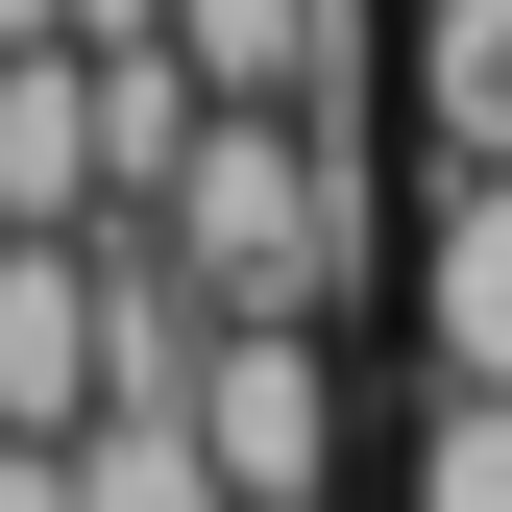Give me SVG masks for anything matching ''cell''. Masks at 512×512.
I'll return each mask as SVG.
<instances>
[{
    "mask_svg": "<svg viewBox=\"0 0 512 512\" xmlns=\"http://www.w3.org/2000/svg\"><path fill=\"white\" fill-rule=\"evenodd\" d=\"M171 415H196L220 512H342V464H366V391H342V317H220Z\"/></svg>",
    "mask_w": 512,
    "mask_h": 512,
    "instance_id": "1",
    "label": "cell"
},
{
    "mask_svg": "<svg viewBox=\"0 0 512 512\" xmlns=\"http://www.w3.org/2000/svg\"><path fill=\"white\" fill-rule=\"evenodd\" d=\"M391 293H415V366H439V391H512V147L439 171V220H391Z\"/></svg>",
    "mask_w": 512,
    "mask_h": 512,
    "instance_id": "2",
    "label": "cell"
},
{
    "mask_svg": "<svg viewBox=\"0 0 512 512\" xmlns=\"http://www.w3.org/2000/svg\"><path fill=\"white\" fill-rule=\"evenodd\" d=\"M98 415V220H0V439Z\"/></svg>",
    "mask_w": 512,
    "mask_h": 512,
    "instance_id": "3",
    "label": "cell"
},
{
    "mask_svg": "<svg viewBox=\"0 0 512 512\" xmlns=\"http://www.w3.org/2000/svg\"><path fill=\"white\" fill-rule=\"evenodd\" d=\"M0 220H98V49L74 25L0 49Z\"/></svg>",
    "mask_w": 512,
    "mask_h": 512,
    "instance_id": "4",
    "label": "cell"
},
{
    "mask_svg": "<svg viewBox=\"0 0 512 512\" xmlns=\"http://www.w3.org/2000/svg\"><path fill=\"white\" fill-rule=\"evenodd\" d=\"M391 98H415L439 171H488L512 147V0H415V25H391Z\"/></svg>",
    "mask_w": 512,
    "mask_h": 512,
    "instance_id": "5",
    "label": "cell"
},
{
    "mask_svg": "<svg viewBox=\"0 0 512 512\" xmlns=\"http://www.w3.org/2000/svg\"><path fill=\"white\" fill-rule=\"evenodd\" d=\"M391 512H512V391H439V366H415V439H391Z\"/></svg>",
    "mask_w": 512,
    "mask_h": 512,
    "instance_id": "6",
    "label": "cell"
},
{
    "mask_svg": "<svg viewBox=\"0 0 512 512\" xmlns=\"http://www.w3.org/2000/svg\"><path fill=\"white\" fill-rule=\"evenodd\" d=\"M0 512H74V439H0Z\"/></svg>",
    "mask_w": 512,
    "mask_h": 512,
    "instance_id": "7",
    "label": "cell"
},
{
    "mask_svg": "<svg viewBox=\"0 0 512 512\" xmlns=\"http://www.w3.org/2000/svg\"><path fill=\"white\" fill-rule=\"evenodd\" d=\"M147 25H171V0H74V49H147Z\"/></svg>",
    "mask_w": 512,
    "mask_h": 512,
    "instance_id": "8",
    "label": "cell"
}]
</instances>
